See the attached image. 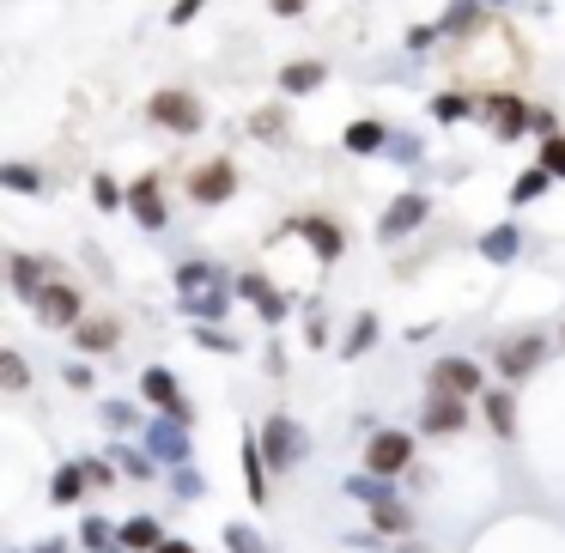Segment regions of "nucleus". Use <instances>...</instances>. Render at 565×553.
<instances>
[{
  "mask_svg": "<svg viewBox=\"0 0 565 553\" xmlns=\"http://www.w3.org/2000/svg\"><path fill=\"white\" fill-rule=\"evenodd\" d=\"M104 426H116V432L134 426V408H128V402H104Z\"/></svg>",
  "mask_w": 565,
  "mask_h": 553,
  "instance_id": "nucleus-44",
  "label": "nucleus"
},
{
  "mask_svg": "<svg viewBox=\"0 0 565 553\" xmlns=\"http://www.w3.org/2000/svg\"><path fill=\"white\" fill-rule=\"evenodd\" d=\"M122 529L116 523H104V517H86V523H79V541H86V553H98V547H110Z\"/></svg>",
  "mask_w": 565,
  "mask_h": 553,
  "instance_id": "nucleus-38",
  "label": "nucleus"
},
{
  "mask_svg": "<svg viewBox=\"0 0 565 553\" xmlns=\"http://www.w3.org/2000/svg\"><path fill=\"white\" fill-rule=\"evenodd\" d=\"M116 541H122L128 553H158V547H165V523H158V517H128Z\"/></svg>",
  "mask_w": 565,
  "mask_h": 553,
  "instance_id": "nucleus-20",
  "label": "nucleus"
},
{
  "mask_svg": "<svg viewBox=\"0 0 565 553\" xmlns=\"http://www.w3.org/2000/svg\"><path fill=\"white\" fill-rule=\"evenodd\" d=\"M140 395H146V402H152L158 414H171V420H183V426L195 420V408H189V395L177 389V377H171L165 365H146V371H140Z\"/></svg>",
  "mask_w": 565,
  "mask_h": 553,
  "instance_id": "nucleus-5",
  "label": "nucleus"
},
{
  "mask_svg": "<svg viewBox=\"0 0 565 553\" xmlns=\"http://www.w3.org/2000/svg\"><path fill=\"white\" fill-rule=\"evenodd\" d=\"M231 189H237V165H231V158H213V165L189 171V201L195 207H219V201H231Z\"/></svg>",
  "mask_w": 565,
  "mask_h": 553,
  "instance_id": "nucleus-7",
  "label": "nucleus"
},
{
  "mask_svg": "<svg viewBox=\"0 0 565 553\" xmlns=\"http://www.w3.org/2000/svg\"><path fill=\"white\" fill-rule=\"evenodd\" d=\"M468 426V408H462V395H444V389H432L426 395V408H420V432H462Z\"/></svg>",
  "mask_w": 565,
  "mask_h": 553,
  "instance_id": "nucleus-14",
  "label": "nucleus"
},
{
  "mask_svg": "<svg viewBox=\"0 0 565 553\" xmlns=\"http://www.w3.org/2000/svg\"><path fill=\"white\" fill-rule=\"evenodd\" d=\"M341 146H347V152H359V158H371V152H383V146H389V122H377V116H359V122L341 134Z\"/></svg>",
  "mask_w": 565,
  "mask_h": 553,
  "instance_id": "nucleus-19",
  "label": "nucleus"
},
{
  "mask_svg": "<svg viewBox=\"0 0 565 553\" xmlns=\"http://www.w3.org/2000/svg\"><path fill=\"white\" fill-rule=\"evenodd\" d=\"M262 456H268V468H292L304 456V432L292 426V414H274L262 426Z\"/></svg>",
  "mask_w": 565,
  "mask_h": 553,
  "instance_id": "nucleus-10",
  "label": "nucleus"
},
{
  "mask_svg": "<svg viewBox=\"0 0 565 553\" xmlns=\"http://www.w3.org/2000/svg\"><path fill=\"white\" fill-rule=\"evenodd\" d=\"M158 553H195V541H171L165 535V547H158Z\"/></svg>",
  "mask_w": 565,
  "mask_h": 553,
  "instance_id": "nucleus-49",
  "label": "nucleus"
},
{
  "mask_svg": "<svg viewBox=\"0 0 565 553\" xmlns=\"http://www.w3.org/2000/svg\"><path fill=\"white\" fill-rule=\"evenodd\" d=\"M116 341H122V323H116V316H86V323L73 329V347H79V353H110Z\"/></svg>",
  "mask_w": 565,
  "mask_h": 553,
  "instance_id": "nucleus-17",
  "label": "nucleus"
},
{
  "mask_svg": "<svg viewBox=\"0 0 565 553\" xmlns=\"http://www.w3.org/2000/svg\"><path fill=\"white\" fill-rule=\"evenodd\" d=\"M371 341H377V316H359V323H353V335H347V347H341V359L371 353Z\"/></svg>",
  "mask_w": 565,
  "mask_h": 553,
  "instance_id": "nucleus-37",
  "label": "nucleus"
},
{
  "mask_svg": "<svg viewBox=\"0 0 565 553\" xmlns=\"http://www.w3.org/2000/svg\"><path fill=\"white\" fill-rule=\"evenodd\" d=\"M480 122H487L499 140H523L535 128V104L517 98V92H487V98H480Z\"/></svg>",
  "mask_w": 565,
  "mask_h": 553,
  "instance_id": "nucleus-2",
  "label": "nucleus"
},
{
  "mask_svg": "<svg viewBox=\"0 0 565 553\" xmlns=\"http://www.w3.org/2000/svg\"><path fill=\"white\" fill-rule=\"evenodd\" d=\"M395 165H420V140L414 134H401V128H389V146H383Z\"/></svg>",
  "mask_w": 565,
  "mask_h": 553,
  "instance_id": "nucleus-39",
  "label": "nucleus"
},
{
  "mask_svg": "<svg viewBox=\"0 0 565 553\" xmlns=\"http://www.w3.org/2000/svg\"><path fill=\"white\" fill-rule=\"evenodd\" d=\"M92 201H98V213H116V207H128V189L98 171V177H92Z\"/></svg>",
  "mask_w": 565,
  "mask_h": 553,
  "instance_id": "nucleus-33",
  "label": "nucleus"
},
{
  "mask_svg": "<svg viewBox=\"0 0 565 553\" xmlns=\"http://www.w3.org/2000/svg\"><path fill=\"white\" fill-rule=\"evenodd\" d=\"M171 487H177V499H207V474L201 468H171Z\"/></svg>",
  "mask_w": 565,
  "mask_h": 553,
  "instance_id": "nucleus-35",
  "label": "nucleus"
},
{
  "mask_svg": "<svg viewBox=\"0 0 565 553\" xmlns=\"http://www.w3.org/2000/svg\"><path fill=\"white\" fill-rule=\"evenodd\" d=\"M432 122H468V116H480V98H462V92H438L432 104Z\"/></svg>",
  "mask_w": 565,
  "mask_h": 553,
  "instance_id": "nucleus-25",
  "label": "nucleus"
},
{
  "mask_svg": "<svg viewBox=\"0 0 565 553\" xmlns=\"http://www.w3.org/2000/svg\"><path fill=\"white\" fill-rule=\"evenodd\" d=\"M541 359H547V341H541V335H517V341H505V347H499V371H505L511 383L535 377V371H541Z\"/></svg>",
  "mask_w": 565,
  "mask_h": 553,
  "instance_id": "nucleus-12",
  "label": "nucleus"
},
{
  "mask_svg": "<svg viewBox=\"0 0 565 553\" xmlns=\"http://www.w3.org/2000/svg\"><path fill=\"white\" fill-rule=\"evenodd\" d=\"M426 383L432 389H444V395H480V365L474 359H456V353H444V359H432V371H426Z\"/></svg>",
  "mask_w": 565,
  "mask_h": 553,
  "instance_id": "nucleus-9",
  "label": "nucleus"
},
{
  "mask_svg": "<svg viewBox=\"0 0 565 553\" xmlns=\"http://www.w3.org/2000/svg\"><path fill=\"white\" fill-rule=\"evenodd\" d=\"M487 7H505V0H487Z\"/></svg>",
  "mask_w": 565,
  "mask_h": 553,
  "instance_id": "nucleus-52",
  "label": "nucleus"
},
{
  "mask_svg": "<svg viewBox=\"0 0 565 553\" xmlns=\"http://www.w3.org/2000/svg\"><path fill=\"white\" fill-rule=\"evenodd\" d=\"M408 462H414V438L408 432H371V444H365V468L371 474H389L395 481Z\"/></svg>",
  "mask_w": 565,
  "mask_h": 553,
  "instance_id": "nucleus-8",
  "label": "nucleus"
},
{
  "mask_svg": "<svg viewBox=\"0 0 565 553\" xmlns=\"http://www.w3.org/2000/svg\"><path fill=\"white\" fill-rule=\"evenodd\" d=\"M0 183L19 189V195H43V177H37L31 165H0Z\"/></svg>",
  "mask_w": 565,
  "mask_h": 553,
  "instance_id": "nucleus-36",
  "label": "nucleus"
},
{
  "mask_svg": "<svg viewBox=\"0 0 565 553\" xmlns=\"http://www.w3.org/2000/svg\"><path fill=\"white\" fill-rule=\"evenodd\" d=\"M86 487H92V474H86V462H61L55 468V505H79V499H86Z\"/></svg>",
  "mask_w": 565,
  "mask_h": 553,
  "instance_id": "nucleus-24",
  "label": "nucleus"
},
{
  "mask_svg": "<svg viewBox=\"0 0 565 553\" xmlns=\"http://www.w3.org/2000/svg\"><path fill=\"white\" fill-rule=\"evenodd\" d=\"M146 122L171 128V134H201L207 110H201V98H195V92H177V86H165V92H152V98H146Z\"/></svg>",
  "mask_w": 565,
  "mask_h": 553,
  "instance_id": "nucleus-1",
  "label": "nucleus"
},
{
  "mask_svg": "<svg viewBox=\"0 0 565 553\" xmlns=\"http://www.w3.org/2000/svg\"><path fill=\"white\" fill-rule=\"evenodd\" d=\"M426 213H432V195H420V189L395 195V201L383 207V219H377V244H395V237L420 231V225H426Z\"/></svg>",
  "mask_w": 565,
  "mask_h": 553,
  "instance_id": "nucleus-4",
  "label": "nucleus"
},
{
  "mask_svg": "<svg viewBox=\"0 0 565 553\" xmlns=\"http://www.w3.org/2000/svg\"><path fill=\"white\" fill-rule=\"evenodd\" d=\"M7 274H13V292L37 304V292L55 280V262H43V256H13V268H7Z\"/></svg>",
  "mask_w": 565,
  "mask_h": 553,
  "instance_id": "nucleus-16",
  "label": "nucleus"
},
{
  "mask_svg": "<svg viewBox=\"0 0 565 553\" xmlns=\"http://www.w3.org/2000/svg\"><path fill=\"white\" fill-rule=\"evenodd\" d=\"M195 347H207V353H237V341H231L219 323H195Z\"/></svg>",
  "mask_w": 565,
  "mask_h": 553,
  "instance_id": "nucleus-40",
  "label": "nucleus"
},
{
  "mask_svg": "<svg viewBox=\"0 0 565 553\" xmlns=\"http://www.w3.org/2000/svg\"><path fill=\"white\" fill-rule=\"evenodd\" d=\"M480 7H487V0H450V13L438 19V37H456V31H468V25L480 19Z\"/></svg>",
  "mask_w": 565,
  "mask_h": 553,
  "instance_id": "nucleus-29",
  "label": "nucleus"
},
{
  "mask_svg": "<svg viewBox=\"0 0 565 553\" xmlns=\"http://www.w3.org/2000/svg\"><path fill=\"white\" fill-rule=\"evenodd\" d=\"M547 183H553V171H547V165H529V171L511 183V207H535V201L547 195Z\"/></svg>",
  "mask_w": 565,
  "mask_h": 553,
  "instance_id": "nucleus-26",
  "label": "nucleus"
},
{
  "mask_svg": "<svg viewBox=\"0 0 565 553\" xmlns=\"http://www.w3.org/2000/svg\"><path fill=\"white\" fill-rule=\"evenodd\" d=\"M237 298H250L256 304V316H262V323L268 329H280L286 323V316H292V304H286V292H274L262 274H237Z\"/></svg>",
  "mask_w": 565,
  "mask_h": 553,
  "instance_id": "nucleus-11",
  "label": "nucleus"
},
{
  "mask_svg": "<svg viewBox=\"0 0 565 553\" xmlns=\"http://www.w3.org/2000/svg\"><path fill=\"white\" fill-rule=\"evenodd\" d=\"M256 134H280V110H262L256 116Z\"/></svg>",
  "mask_w": 565,
  "mask_h": 553,
  "instance_id": "nucleus-47",
  "label": "nucleus"
},
{
  "mask_svg": "<svg viewBox=\"0 0 565 553\" xmlns=\"http://www.w3.org/2000/svg\"><path fill=\"white\" fill-rule=\"evenodd\" d=\"M268 7H274L280 19H298V13H304V0H268Z\"/></svg>",
  "mask_w": 565,
  "mask_h": 553,
  "instance_id": "nucleus-48",
  "label": "nucleus"
},
{
  "mask_svg": "<svg viewBox=\"0 0 565 553\" xmlns=\"http://www.w3.org/2000/svg\"><path fill=\"white\" fill-rule=\"evenodd\" d=\"M371 529H383V535H401V529H408V505H401L395 493H389V499H377V505H371Z\"/></svg>",
  "mask_w": 565,
  "mask_h": 553,
  "instance_id": "nucleus-28",
  "label": "nucleus"
},
{
  "mask_svg": "<svg viewBox=\"0 0 565 553\" xmlns=\"http://www.w3.org/2000/svg\"><path fill=\"white\" fill-rule=\"evenodd\" d=\"M98 553H128V547H122V541H110V547H98Z\"/></svg>",
  "mask_w": 565,
  "mask_h": 553,
  "instance_id": "nucleus-51",
  "label": "nucleus"
},
{
  "mask_svg": "<svg viewBox=\"0 0 565 553\" xmlns=\"http://www.w3.org/2000/svg\"><path fill=\"white\" fill-rule=\"evenodd\" d=\"M201 7H207V0H177V7H171V25H189Z\"/></svg>",
  "mask_w": 565,
  "mask_h": 553,
  "instance_id": "nucleus-45",
  "label": "nucleus"
},
{
  "mask_svg": "<svg viewBox=\"0 0 565 553\" xmlns=\"http://www.w3.org/2000/svg\"><path fill=\"white\" fill-rule=\"evenodd\" d=\"M61 377H67V383H73V389H92V365H79V359H73V365H67V371H61Z\"/></svg>",
  "mask_w": 565,
  "mask_h": 553,
  "instance_id": "nucleus-46",
  "label": "nucleus"
},
{
  "mask_svg": "<svg viewBox=\"0 0 565 553\" xmlns=\"http://www.w3.org/2000/svg\"><path fill=\"white\" fill-rule=\"evenodd\" d=\"M347 493L359 499V505H377V499H389V474H353V481H347Z\"/></svg>",
  "mask_w": 565,
  "mask_h": 553,
  "instance_id": "nucleus-32",
  "label": "nucleus"
},
{
  "mask_svg": "<svg viewBox=\"0 0 565 553\" xmlns=\"http://www.w3.org/2000/svg\"><path fill=\"white\" fill-rule=\"evenodd\" d=\"M0 383H7V389H25V383H31V365H25L19 353H0Z\"/></svg>",
  "mask_w": 565,
  "mask_h": 553,
  "instance_id": "nucleus-42",
  "label": "nucleus"
},
{
  "mask_svg": "<svg viewBox=\"0 0 565 553\" xmlns=\"http://www.w3.org/2000/svg\"><path fill=\"white\" fill-rule=\"evenodd\" d=\"M86 474H92V487H98V493L116 487V462H104V456H86Z\"/></svg>",
  "mask_w": 565,
  "mask_h": 553,
  "instance_id": "nucleus-43",
  "label": "nucleus"
},
{
  "mask_svg": "<svg viewBox=\"0 0 565 553\" xmlns=\"http://www.w3.org/2000/svg\"><path fill=\"white\" fill-rule=\"evenodd\" d=\"M37 323L43 329H79V323H86V298H79L67 280H49L37 292Z\"/></svg>",
  "mask_w": 565,
  "mask_h": 553,
  "instance_id": "nucleus-3",
  "label": "nucleus"
},
{
  "mask_svg": "<svg viewBox=\"0 0 565 553\" xmlns=\"http://www.w3.org/2000/svg\"><path fill=\"white\" fill-rule=\"evenodd\" d=\"M225 553H268V541H262V529H250V523H225Z\"/></svg>",
  "mask_w": 565,
  "mask_h": 553,
  "instance_id": "nucleus-30",
  "label": "nucleus"
},
{
  "mask_svg": "<svg viewBox=\"0 0 565 553\" xmlns=\"http://www.w3.org/2000/svg\"><path fill=\"white\" fill-rule=\"evenodd\" d=\"M244 493L256 505H268V456H262V438H244Z\"/></svg>",
  "mask_w": 565,
  "mask_h": 553,
  "instance_id": "nucleus-23",
  "label": "nucleus"
},
{
  "mask_svg": "<svg viewBox=\"0 0 565 553\" xmlns=\"http://www.w3.org/2000/svg\"><path fill=\"white\" fill-rule=\"evenodd\" d=\"M213 286V262H177V292H207Z\"/></svg>",
  "mask_w": 565,
  "mask_h": 553,
  "instance_id": "nucleus-34",
  "label": "nucleus"
},
{
  "mask_svg": "<svg viewBox=\"0 0 565 553\" xmlns=\"http://www.w3.org/2000/svg\"><path fill=\"white\" fill-rule=\"evenodd\" d=\"M322 79H329V67H322V61H286L280 67V92L286 98H304V92L322 86Z\"/></svg>",
  "mask_w": 565,
  "mask_h": 553,
  "instance_id": "nucleus-21",
  "label": "nucleus"
},
{
  "mask_svg": "<svg viewBox=\"0 0 565 553\" xmlns=\"http://www.w3.org/2000/svg\"><path fill=\"white\" fill-rule=\"evenodd\" d=\"M165 468H183L189 462V426L183 420H171V414H158V420H146V438H140Z\"/></svg>",
  "mask_w": 565,
  "mask_h": 553,
  "instance_id": "nucleus-6",
  "label": "nucleus"
},
{
  "mask_svg": "<svg viewBox=\"0 0 565 553\" xmlns=\"http://www.w3.org/2000/svg\"><path fill=\"white\" fill-rule=\"evenodd\" d=\"M177 310L189 316V323H225V310H231V298H225L219 286H207V292H189V298H177Z\"/></svg>",
  "mask_w": 565,
  "mask_h": 553,
  "instance_id": "nucleus-18",
  "label": "nucleus"
},
{
  "mask_svg": "<svg viewBox=\"0 0 565 553\" xmlns=\"http://www.w3.org/2000/svg\"><path fill=\"white\" fill-rule=\"evenodd\" d=\"M298 237L316 250V262H341V250H347L341 225H329V219H298Z\"/></svg>",
  "mask_w": 565,
  "mask_h": 553,
  "instance_id": "nucleus-15",
  "label": "nucleus"
},
{
  "mask_svg": "<svg viewBox=\"0 0 565 553\" xmlns=\"http://www.w3.org/2000/svg\"><path fill=\"white\" fill-rule=\"evenodd\" d=\"M128 213L140 219V231H165L171 207H165V195H158V177H140V183H128Z\"/></svg>",
  "mask_w": 565,
  "mask_h": 553,
  "instance_id": "nucleus-13",
  "label": "nucleus"
},
{
  "mask_svg": "<svg viewBox=\"0 0 565 553\" xmlns=\"http://www.w3.org/2000/svg\"><path fill=\"white\" fill-rule=\"evenodd\" d=\"M487 426H493L499 438L517 432V402H511V389H487Z\"/></svg>",
  "mask_w": 565,
  "mask_h": 553,
  "instance_id": "nucleus-27",
  "label": "nucleus"
},
{
  "mask_svg": "<svg viewBox=\"0 0 565 553\" xmlns=\"http://www.w3.org/2000/svg\"><path fill=\"white\" fill-rule=\"evenodd\" d=\"M37 553H67V547H61V541H55V535H49V541H43V547H37Z\"/></svg>",
  "mask_w": 565,
  "mask_h": 553,
  "instance_id": "nucleus-50",
  "label": "nucleus"
},
{
  "mask_svg": "<svg viewBox=\"0 0 565 553\" xmlns=\"http://www.w3.org/2000/svg\"><path fill=\"white\" fill-rule=\"evenodd\" d=\"M116 468L128 474V481H152L158 456H152V450H128V444H116Z\"/></svg>",
  "mask_w": 565,
  "mask_h": 553,
  "instance_id": "nucleus-31",
  "label": "nucleus"
},
{
  "mask_svg": "<svg viewBox=\"0 0 565 553\" xmlns=\"http://www.w3.org/2000/svg\"><path fill=\"white\" fill-rule=\"evenodd\" d=\"M517 250H523V231H517V225H493L487 237H480V256H487L493 268H505V262H517Z\"/></svg>",
  "mask_w": 565,
  "mask_h": 553,
  "instance_id": "nucleus-22",
  "label": "nucleus"
},
{
  "mask_svg": "<svg viewBox=\"0 0 565 553\" xmlns=\"http://www.w3.org/2000/svg\"><path fill=\"white\" fill-rule=\"evenodd\" d=\"M535 165H547L553 177H565V134H547L541 152H535Z\"/></svg>",
  "mask_w": 565,
  "mask_h": 553,
  "instance_id": "nucleus-41",
  "label": "nucleus"
}]
</instances>
